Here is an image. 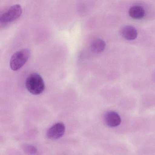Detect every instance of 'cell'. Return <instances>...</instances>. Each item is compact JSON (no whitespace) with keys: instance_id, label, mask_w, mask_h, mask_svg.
Here are the masks:
<instances>
[{"instance_id":"cell-9","label":"cell","mask_w":155,"mask_h":155,"mask_svg":"<svg viewBox=\"0 0 155 155\" xmlns=\"http://www.w3.org/2000/svg\"><path fill=\"white\" fill-rule=\"evenodd\" d=\"M23 149H24V151L26 153L28 154H31V155H34L37 152V149L34 146H31V145H25L23 147Z\"/></svg>"},{"instance_id":"cell-3","label":"cell","mask_w":155,"mask_h":155,"mask_svg":"<svg viewBox=\"0 0 155 155\" xmlns=\"http://www.w3.org/2000/svg\"><path fill=\"white\" fill-rule=\"evenodd\" d=\"M22 10L20 5H13L4 12L0 17L1 24H9L17 20L21 16Z\"/></svg>"},{"instance_id":"cell-5","label":"cell","mask_w":155,"mask_h":155,"mask_svg":"<svg viewBox=\"0 0 155 155\" xmlns=\"http://www.w3.org/2000/svg\"><path fill=\"white\" fill-rule=\"evenodd\" d=\"M104 120L108 126L111 127H117L120 124L121 121L119 115L113 111H109L105 114Z\"/></svg>"},{"instance_id":"cell-7","label":"cell","mask_w":155,"mask_h":155,"mask_svg":"<svg viewBox=\"0 0 155 155\" xmlns=\"http://www.w3.org/2000/svg\"><path fill=\"white\" fill-rule=\"evenodd\" d=\"M129 14L133 18L140 19L145 16V11L143 7L141 6H134L130 8Z\"/></svg>"},{"instance_id":"cell-4","label":"cell","mask_w":155,"mask_h":155,"mask_svg":"<svg viewBox=\"0 0 155 155\" xmlns=\"http://www.w3.org/2000/svg\"><path fill=\"white\" fill-rule=\"evenodd\" d=\"M65 132L64 124L58 122L51 126L47 131V135L50 139L57 140L62 137Z\"/></svg>"},{"instance_id":"cell-1","label":"cell","mask_w":155,"mask_h":155,"mask_svg":"<svg viewBox=\"0 0 155 155\" xmlns=\"http://www.w3.org/2000/svg\"><path fill=\"white\" fill-rule=\"evenodd\" d=\"M26 87L29 92L35 95L41 94L45 88L44 81L38 73H32L28 77Z\"/></svg>"},{"instance_id":"cell-2","label":"cell","mask_w":155,"mask_h":155,"mask_svg":"<svg viewBox=\"0 0 155 155\" xmlns=\"http://www.w3.org/2000/svg\"><path fill=\"white\" fill-rule=\"evenodd\" d=\"M30 55V51L28 49L21 50L15 52L10 61V66L12 70L16 71L21 68L28 61Z\"/></svg>"},{"instance_id":"cell-6","label":"cell","mask_w":155,"mask_h":155,"mask_svg":"<svg viewBox=\"0 0 155 155\" xmlns=\"http://www.w3.org/2000/svg\"><path fill=\"white\" fill-rule=\"evenodd\" d=\"M120 33L124 38L128 40H135L137 36V31L133 26H126L120 30Z\"/></svg>"},{"instance_id":"cell-8","label":"cell","mask_w":155,"mask_h":155,"mask_svg":"<svg viewBox=\"0 0 155 155\" xmlns=\"http://www.w3.org/2000/svg\"><path fill=\"white\" fill-rule=\"evenodd\" d=\"M106 42L101 39H97L94 40L91 44V49L95 53L102 52L106 48Z\"/></svg>"}]
</instances>
